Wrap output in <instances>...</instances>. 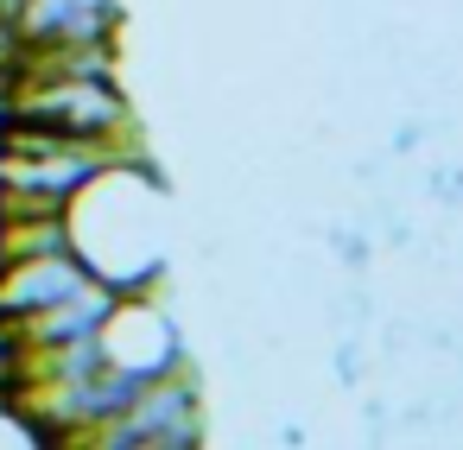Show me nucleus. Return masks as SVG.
<instances>
[{"label": "nucleus", "mask_w": 463, "mask_h": 450, "mask_svg": "<svg viewBox=\"0 0 463 450\" xmlns=\"http://www.w3.org/2000/svg\"><path fill=\"white\" fill-rule=\"evenodd\" d=\"M7 121H33L90 146H128L134 108L121 96V77H14Z\"/></svg>", "instance_id": "obj_2"}, {"label": "nucleus", "mask_w": 463, "mask_h": 450, "mask_svg": "<svg viewBox=\"0 0 463 450\" xmlns=\"http://www.w3.org/2000/svg\"><path fill=\"white\" fill-rule=\"evenodd\" d=\"M96 273L77 260V248L58 254H26V260H0V323H20L33 311L64 305L71 292H83Z\"/></svg>", "instance_id": "obj_5"}, {"label": "nucleus", "mask_w": 463, "mask_h": 450, "mask_svg": "<svg viewBox=\"0 0 463 450\" xmlns=\"http://www.w3.org/2000/svg\"><path fill=\"white\" fill-rule=\"evenodd\" d=\"M96 349H102V361L128 368V374H140V380L184 368L178 323L165 317V305H159L153 292H115V305H109V317H102V330H96Z\"/></svg>", "instance_id": "obj_4"}, {"label": "nucleus", "mask_w": 463, "mask_h": 450, "mask_svg": "<svg viewBox=\"0 0 463 450\" xmlns=\"http://www.w3.org/2000/svg\"><path fill=\"white\" fill-rule=\"evenodd\" d=\"M121 7L115 0H26L20 7V39L26 52L52 45H115Z\"/></svg>", "instance_id": "obj_6"}, {"label": "nucleus", "mask_w": 463, "mask_h": 450, "mask_svg": "<svg viewBox=\"0 0 463 450\" xmlns=\"http://www.w3.org/2000/svg\"><path fill=\"white\" fill-rule=\"evenodd\" d=\"M77 260L109 286V292H153L165 273L159 248V172L153 159L128 140L64 210Z\"/></svg>", "instance_id": "obj_1"}, {"label": "nucleus", "mask_w": 463, "mask_h": 450, "mask_svg": "<svg viewBox=\"0 0 463 450\" xmlns=\"http://www.w3.org/2000/svg\"><path fill=\"white\" fill-rule=\"evenodd\" d=\"M203 437V399H197V374L191 368H172V374H153L140 380V393L90 437V444H109V450H184Z\"/></svg>", "instance_id": "obj_3"}]
</instances>
